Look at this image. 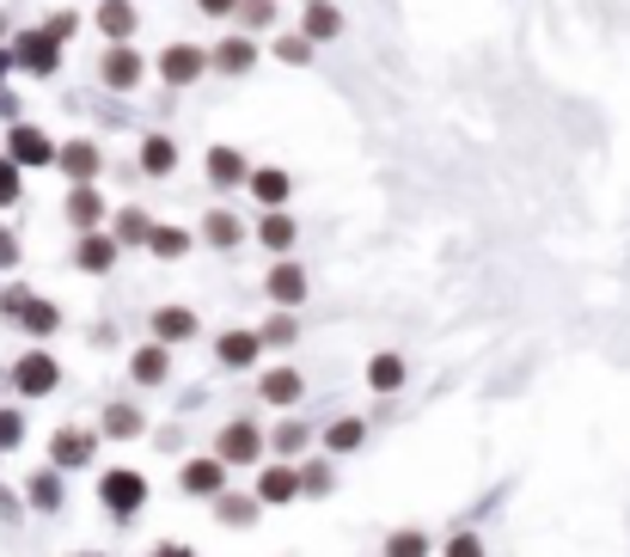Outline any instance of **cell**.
<instances>
[{
	"label": "cell",
	"instance_id": "1",
	"mask_svg": "<svg viewBox=\"0 0 630 557\" xmlns=\"http://www.w3.org/2000/svg\"><path fill=\"white\" fill-rule=\"evenodd\" d=\"M98 503L111 508V521H135L147 508V477L129 472V465H111V472L98 477Z\"/></svg>",
	"mask_w": 630,
	"mask_h": 557
},
{
	"label": "cell",
	"instance_id": "2",
	"mask_svg": "<svg viewBox=\"0 0 630 557\" xmlns=\"http://www.w3.org/2000/svg\"><path fill=\"white\" fill-rule=\"evenodd\" d=\"M0 154L13 159L19 172H43V166H55V135L38 129V123H7V147Z\"/></svg>",
	"mask_w": 630,
	"mask_h": 557
},
{
	"label": "cell",
	"instance_id": "3",
	"mask_svg": "<svg viewBox=\"0 0 630 557\" xmlns=\"http://www.w3.org/2000/svg\"><path fill=\"white\" fill-rule=\"evenodd\" d=\"M7 50H13V67H19V74H38V80L62 74V43H55L43 25H38V31H19Z\"/></svg>",
	"mask_w": 630,
	"mask_h": 557
},
{
	"label": "cell",
	"instance_id": "4",
	"mask_svg": "<svg viewBox=\"0 0 630 557\" xmlns=\"http://www.w3.org/2000/svg\"><path fill=\"white\" fill-rule=\"evenodd\" d=\"M7 380H13L19 398H50L55 386H62V361H55L50 349H25V356L13 361V374H7Z\"/></svg>",
	"mask_w": 630,
	"mask_h": 557
},
{
	"label": "cell",
	"instance_id": "5",
	"mask_svg": "<svg viewBox=\"0 0 630 557\" xmlns=\"http://www.w3.org/2000/svg\"><path fill=\"white\" fill-rule=\"evenodd\" d=\"M263 448H270V435H263L251 417H233V423H221V435H214V460L221 465H251Z\"/></svg>",
	"mask_w": 630,
	"mask_h": 557
},
{
	"label": "cell",
	"instance_id": "6",
	"mask_svg": "<svg viewBox=\"0 0 630 557\" xmlns=\"http://www.w3.org/2000/svg\"><path fill=\"white\" fill-rule=\"evenodd\" d=\"M93 453H98V429L62 423L50 435V465H55V472H80V465H93Z\"/></svg>",
	"mask_w": 630,
	"mask_h": 557
},
{
	"label": "cell",
	"instance_id": "7",
	"mask_svg": "<svg viewBox=\"0 0 630 557\" xmlns=\"http://www.w3.org/2000/svg\"><path fill=\"white\" fill-rule=\"evenodd\" d=\"M141 74H147V62H141L135 43H111V50L98 55V86H111V93H135Z\"/></svg>",
	"mask_w": 630,
	"mask_h": 557
},
{
	"label": "cell",
	"instance_id": "8",
	"mask_svg": "<svg viewBox=\"0 0 630 557\" xmlns=\"http://www.w3.org/2000/svg\"><path fill=\"white\" fill-rule=\"evenodd\" d=\"M159 74H166V86H197L209 74V50L202 43H166L159 50Z\"/></svg>",
	"mask_w": 630,
	"mask_h": 557
},
{
	"label": "cell",
	"instance_id": "9",
	"mask_svg": "<svg viewBox=\"0 0 630 557\" xmlns=\"http://www.w3.org/2000/svg\"><path fill=\"white\" fill-rule=\"evenodd\" d=\"M55 166H62L67 185H93V178L105 172V154H98V141H86V135H80V141L55 147Z\"/></svg>",
	"mask_w": 630,
	"mask_h": 557
},
{
	"label": "cell",
	"instance_id": "10",
	"mask_svg": "<svg viewBox=\"0 0 630 557\" xmlns=\"http://www.w3.org/2000/svg\"><path fill=\"white\" fill-rule=\"evenodd\" d=\"M258 38H251V31H227L221 43H214L209 50V67L214 74H251V67H258Z\"/></svg>",
	"mask_w": 630,
	"mask_h": 557
},
{
	"label": "cell",
	"instance_id": "11",
	"mask_svg": "<svg viewBox=\"0 0 630 557\" xmlns=\"http://www.w3.org/2000/svg\"><path fill=\"white\" fill-rule=\"evenodd\" d=\"M62 214H67V227H74V233H93V227L111 214V202L98 197V185H67Z\"/></svg>",
	"mask_w": 630,
	"mask_h": 557
},
{
	"label": "cell",
	"instance_id": "12",
	"mask_svg": "<svg viewBox=\"0 0 630 557\" xmlns=\"http://www.w3.org/2000/svg\"><path fill=\"white\" fill-rule=\"evenodd\" d=\"M147 325H154V344H190V337L202 332V318L190 313V306H178V301H166V306H154V318H147Z\"/></svg>",
	"mask_w": 630,
	"mask_h": 557
},
{
	"label": "cell",
	"instance_id": "13",
	"mask_svg": "<svg viewBox=\"0 0 630 557\" xmlns=\"http://www.w3.org/2000/svg\"><path fill=\"white\" fill-rule=\"evenodd\" d=\"M117 258H123V245L111 233H80L74 239V270H86V276H105V270H117Z\"/></svg>",
	"mask_w": 630,
	"mask_h": 557
},
{
	"label": "cell",
	"instance_id": "14",
	"mask_svg": "<svg viewBox=\"0 0 630 557\" xmlns=\"http://www.w3.org/2000/svg\"><path fill=\"white\" fill-rule=\"evenodd\" d=\"M178 491H185V496H221L227 491V465L214 460V453L185 460V465H178Z\"/></svg>",
	"mask_w": 630,
	"mask_h": 557
},
{
	"label": "cell",
	"instance_id": "15",
	"mask_svg": "<svg viewBox=\"0 0 630 557\" xmlns=\"http://www.w3.org/2000/svg\"><path fill=\"white\" fill-rule=\"evenodd\" d=\"M251 496H258L263 508L301 503V472H294L288 460H282V465H263V472H258V491H251Z\"/></svg>",
	"mask_w": 630,
	"mask_h": 557
},
{
	"label": "cell",
	"instance_id": "16",
	"mask_svg": "<svg viewBox=\"0 0 630 557\" xmlns=\"http://www.w3.org/2000/svg\"><path fill=\"white\" fill-rule=\"evenodd\" d=\"M263 294H270V301L276 306H301L306 301V270L294 264V258H276V264H270V276H263Z\"/></svg>",
	"mask_w": 630,
	"mask_h": 557
},
{
	"label": "cell",
	"instance_id": "17",
	"mask_svg": "<svg viewBox=\"0 0 630 557\" xmlns=\"http://www.w3.org/2000/svg\"><path fill=\"white\" fill-rule=\"evenodd\" d=\"M202 172H209V185H214V190H239V185L251 178V159L239 154V147H227V141H221V147H209Z\"/></svg>",
	"mask_w": 630,
	"mask_h": 557
},
{
	"label": "cell",
	"instance_id": "18",
	"mask_svg": "<svg viewBox=\"0 0 630 557\" xmlns=\"http://www.w3.org/2000/svg\"><path fill=\"white\" fill-rule=\"evenodd\" d=\"M202 245H209V252H239V245H245V221L214 202V209L202 214Z\"/></svg>",
	"mask_w": 630,
	"mask_h": 557
},
{
	"label": "cell",
	"instance_id": "19",
	"mask_svg": "<svg viewBox=\"0 0 630 557\" xmlns=\"http://www.w3.org/2000/svg\"><path fill=\"white\" fill-rule=\"evenodd\" d=\"M141 429H147V417H141L135 398H111L105 417H98V435H105V441H135Z\"/></svg>",
	"mask_w": 630,
	"mask_h": 557
},
{
	"label": "cell",
	"instance_id": "20",
	"mask_svg": "<svg viewBox=\"0 0 630 557\" xmlns=\"http://www.w3.org/2000/svg\"><path fill=\"white\" fill-rule=\"evenodd\" d=\"M258 356H263L258 332H221V337H214V361H221V368H233V374L258 368Z\"/></svg>",
	"mask_w": 630,
	"mask_h": 557
},
{
	"label": "cell",
	"instance_id": "21",
	"mask_svg": "<svg viewBox=\"0 0 630 557\" xmlns=\"http://www.w3.org/2000/svg\"><path fill=\"white\" fill-rule=\"evenodd\" d=\"M135 166H141L147 178H171L178 172V141H171V135H141V147H135Z\"/></svg>",
	"mask_w": 630,
	"mask_h": 557
},
{
	"label": "cell",
	"instance_id": "22",
	"mask_svg": "<svg viewBox=\"0 0 630 557\" xmlns=\"http://www.w3.org/2000/svg\"><path fill=\"white\" fill-rule=\"evenodd\" d=\"M301 392H306L301 368H270L258 380V398H263V404H276V411H294V404H301Z\"/></svg>",
	"mask_w": 630,
	"mask_h": 557
},
{
	"label": "cell",
	"instance_id": "23",
	"mask_svg": "<svg viewBox=\"0 0 630 557\" xmlns=\"http://www.w3.org/2000/svg\"><path fill=\"white\" fill-rule=\"evenodd\" d=\"M294 239H301V227H294L288 209H263V221H258V245H263V252L288 258V252H294Z\"/></svg>",
	"mask_w": 630,
	"mask_h": 557
},
{
	"label": "cell",
	"instance_id": "24",
	"mask_svg": "<svg viewBox=\"0 0 630 557\" xmlns=\"http://www.w3.org/2000/svg\"><path fill=\"white\" fill-rule=\"evenodd\" d=\"M129 380L135 386H166L171 380V349L166 344H141L129 356Z\"/></svg>",
	"mask_w": 630,
	"mask_h": 557
},
{
	"label": "cell",
	"instance_id": "25",
	"mask_svg": "<svg viewBox=\"0 0 630 557\" xmlns=\"http://www.w3.org/2000/svg\"><path fill=\"white\" fill-rule=\"evenodd\" d=\"M245 185H251V197H258L263 209H282V202L294 197V178L282 172V166H251V178H245Z\"/></svg>",
	"mask_w": 630,
	"mask_h": 557
},
{
	"label": "cell",
	"instance_id": "26",
	"mask_svg": "<svg viewBox=\"0 0 630 557\" xmlns=\"http://www.w3.org/2000/svg\"><path fill=\"white\" fill-rule=\"evenodd\" d=\"M98 31H105L111 43H129L135 25H141V13H135V0H98Z\"/></svg>",
	"mask_w": 630,
	"mask_h": 557
},
{
	"label": "cell",
	"instance_id": "27",
	"mask_svg": "<svg viewBox=\"0 0 630 557\" xmlns=\"http://www.w3.org/2000/svg\"><path fill=\"white\" fill-rule=\"evenodd\" d=\"M197 245V233L190 227H171V221H154V233H147V245L141 252H154V258H166V264H178V258Z\"/></svg>",
	"mask_w": 630,
	"mask_h": 557
},
{
	"label": "cell",
	"instance_id": "28",
	"mask_svg": "<svg viewBox=\"0 0 630 557\" xmlns=\"http://www.w3.org/2000/svg\"><path fill=\"white\" fill-rule=\"evenodd\" d=\"M13 325H19L25 337H55V332H62V306H55V301H43V294H31V301H25V313H19Z\"/></svg>",
	"mask_w": 630,
	"mask_h": 557
},
{
	"label": "cell",
	"instance_id": "29",
	"mask_svg": "<svg viewBox=\"0 0 630 557\" xmlns=\"http://www.w3.org/2000/svg\"><path fill=\"white\" fill-rule=\"evenodd\" d=\"M25 496H31V508H38V515H55V508L67 503V491H62V472H55V465L31 472V477H25Z\"/></svg>",
	"mask_w": 630,
	"mask_h": 557
},
{
	"label": "cell",
	"instance_id": "30",
	"mask_svg": "<svg viewBox=\"0 0 630 557\" xmlns=\"http://www.w3.org/2000/svg\"><path fill=\"white\" fill-rule=\"evenodd\" d=\"M301 38H313V43L343 38V13L330 7V0H306V13H301Z\"/></svg>",
	"mask_w": 630,
	"mask_h": 557
},
{
	"label": "cell",
	"instance_id": "31",
	"mask_svg": "<svg viewBox=\"0 0 630 557\" xmlns=\"http://www.w3.org/2000/svg\"><path fill=\"white\" fill-rule=\"evenodd\" d=\"M405 374H410V361L398 356V349L368 356V386H374V392H398V386H405Z\"/></svg>",
	"mask_w": 630,
	"mask_h": 557
},
{
	"label": "cell",
	"instance_id": "32",
	"mask_svg": "<svg viewBox=\"0 0 630 557\" xmlns=\"http://www.w3.org/2000/svg\"><path fill=\"white\" fill-rule=\"evenodd\" d=\"M147 233H154V214H147V209H135V202H129V209H117V233H111V239H117L123 252H129V245H147Z\"/></svg>",
	"mask_w": 630,
	"mask_h": 557
},
{
	"label": "cell",
	"instance_id": "33",
	"mask_svg": "<svg viewBox=\"0 0 630 557\" xmlns=\"http://www.w3.org/2000/svg\"><path fill=\"white\" fill-rule=\"evenodd\" d=\"M294 337H301V325H294L288 306H276V313H270V318L258 325V344H263V349H288Z\"/></svg>",
	"mask_w": 630,
	"mask_h": 557
},
{
	"label": "cell",
	"instance_id": "34",
	"mask_svg": "<svg viewBox=\"0 0 630 557\" xmlns=\"http://www.w3.org/2000/svg\"><path fill=\"white\" fill-rule=\"evenodd\" d=\"M258 496H214V521H221V527H251V521H258Z\"/></svg>",
	"mask_w": 630,
	"mask_h": 557
},
{
	"label": "cell",
	"instance_id": "35",
	"mask_svg": "<svg viewBox=\"0 0 630 557\" xmlns=\"http://www.w3.org/2000/svg\"><path fill=\"white\" fill-rule=\"evenodd\" d=\"M361 441H368V423H361V417H337V423L325 429V453H355Z\"/></svg>",
	"mask_w": 630,
	"mask_h": 557
},
{
	"label": "cell",
	"instance_id": "36",
	"mask_svg": "<svg viewBox=\"0 0 630 557\" xmlns=\"http://www.w3.org/2000/svg\"><path fill=\"white\" fill-rule=\"evenodd\" d=\"M270 55H276V62H288V67H306V62H313V38H301V31H276Z\"/></svg>",
	"mask_w": 630,
	"mask_h": 557
},
{
	"label": "cell",
	"instance_id": "37",
	"mask_svg": "<svg viewBox=\"0 0 630 557\" xmlns=\"http://www.w3.org/2000/svg\"><path fill=\"white\" fill-rule=\"evenodd\" d=\"M306 441H313V429H306L301 417H288V423H276V435H270V448H276L282 460H294V453H301Z\"/></svg>",
	"mask_w": 630,
	"mask_h": 557
},
{
	"label": "cell",
	"instance_id": "38",
	"mask_svg": "<svg viewBox=\"0 0 630 557\" xmlns=\"http://www.w3.org/2000/svg\"><path fill=\"white\" fill-rule=\"evenodd\" d=\"M337 491V472H330V460H306L301 465V496H330Z\"/></svg>",
	"mask_w": 630,
	"mask_h": 557
},
{
	"label": "cell",
	"instance_id": "39",
	"mask_svg": "<svg viewBox=\"0 0 630 557\" xmlns=\"http://www.w3.org/2000/svg\"><path fill=\"white\" fill-rule=\"evenodd\" d=\"M434 545H429V533L422 527H398L392 539H386V557H429Z\"/></svg>",
	"mask_w": 630,
	"mask_h": 557
},
{
	"label": "cell",
	"instance_id": "40",
	"mask_svg": "<svg viewBox=\"0 0 630 557\" xmlns=\"http://www.w3.org/2000/svg\"><path fill=\"white\" fill-rule=\"evenodd\" d=\"M233 19H239L245 31H270V25H276V0H239Z\"/></svg>",
	"mask_w": 630,
	"mask_h": 557
},
{
	"label": "cell",
	"instance_id": "41",
	"mask_svg": "<svg viewBox=\"0 0 630 557\" xmlns=\"http://www.w3.org/2000/svg\"><path fill=\"white\" fill-rule=\"evenodd\" d=\"M13 202H25V172L0 154V209H13Z\"/></svg>",
	"mask_w": 630,
	"mask_h": 557
},
{
	"label": "cell",
	"instance_id": "42",
	"mask_svg": "<svg viewBox=\"0 0 630 557\" xmlns=\"http://www.w3.org/2000/svg\"><path fill=\"white\" fill-rule=\"evenodd\" d=\"M19 441H25V417H19L13 404H0V460H7Z\"/></svg>",
	"mask_w": 630,
	"mask_h": 557
},
{
	"label": "cell",
	"instance_id": "43",
	"mask_svg": "<svg viewBox=\"0 0 630 557\" xmlns=\"http://www.w3.org/2000/svg\"><path fill=\"white\" fill-rule=\"evenodd\" d=\"M25 301H31L25 282H7V288H0V318H19V313H25Z\"/></svg>",
	"mask_w": 630,
	"mask_h": 557
},
{
	"label": "cell",
	"instance_id": "44",
	"mask_svg": "<svg viewBox=\"0 0 630 557\" xmlns=\"http://www.w3.org/2000/svg\"><path fill=\"white\" fill-rule=\"evenodd\" d=\"M43 31H50L55 43H67V38L80 31V13H67V7H62V13H50V19H43Z\"/></svg>",
	"mask_w": 630,
	"mask_h": 557
},
{
	"label": "cell",
	"instance_id": "45",
	"mask_svg": "<svg viewBox=\"0 0 630 557\" xmlns=\"http://www.w3.org/2000/svg\"><path fill=\"white\" fill-rule=\"evenodd\" d=\"M441 551H447V557H484V539H477V533H453Z\"/></svg>",
	"mask_w": 630,
	"mask_h": 557
},
{
	"label": "cell",
	"instance_id": "46",
	"mask_svg": "<svg viewBox=\"0 0 630 557\" xmlns=\"http://www.w3.org/2000/svg\"><path fill=\"white\" fill-rule=\"evenodd\" d=\"M19 264V233L13 227H0V270H13Z\"/></svg>",
	"mask_w": 630,
	"mask_h": 557
},
{
	"label": "cell",
	"instance_id": "47",
	"mask_svg": "<svg viewBox=\"0 0 630 557\" xmlns=\"http://www.w3.org/2000/svg\"><path fill=\"white\" fill-rule=\"evenodd\" d=\"M233 7L239 0H197V13H209V19H233Z\"/></svg>",
	"mask_w": 630,
	"mask_h": 557
},
{
	"label": "cell",
	"instance_id": "48",
	"mask_svg": "<svg viewBox=\"0 0 630 557\" xmlns=\"http://www.w3.org/2000/svg\"><path fill=\"white\" fill-rule=\"evenodd\" d=\"M0 117L19 123V93H7V86H0Z\"/></svg>",
	"mask_w": 630,
	"mask_h": 557
},
{
	"label": "cell",
	"instance_id": "49",
	"mask_svg": "<svg viewBox=\"0 0 630 557\" xmlns=\"http://www.w3.org/2000/svg\"><path fill=\"white\" fill-rule=\"evenodd\" d=\"M0 521H19V503H13V491L0 484Z\"/></svg>",
	"mask_w": 630,
	"mask_h": 557
},
{
	"label": "cell",
	"instance_id": "50",
	"mask_svg": "<svg viewBox=\"0 0 630 557\" xmlns=\"http://www.w3.org/2000/svg\"><path fill=\"white\" fill-rule=\"evenodd\" d=\"M154 557H197V551H190V545H171V539H166V545H154Z\"/></svg>",
	"mask_w": 630,
	"mask_h": 557
},
{
	"label": "cell",
	"instance_id": "51",
	"mask_svg": "<svg viewBox=\"0 0 630 557\" xmlns=\"http://www.w3.org/2000/svg\"><path fill=\"white\" fill-rule=\"evenodd\" d=\"M13 74V50H0V80Z\"/></svg>",
	"mask_w": 630,
	"mask_h": 557
}]
</instances>
